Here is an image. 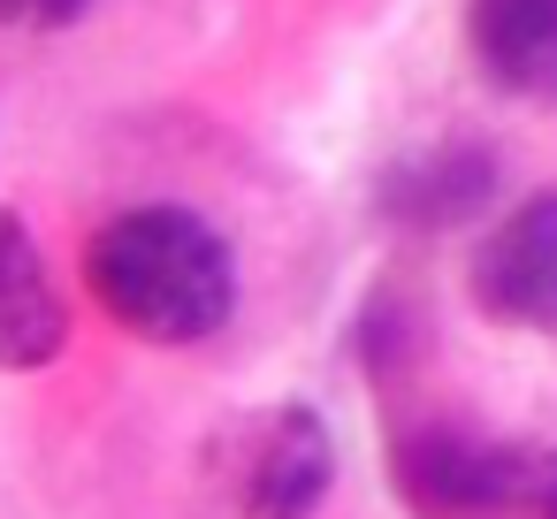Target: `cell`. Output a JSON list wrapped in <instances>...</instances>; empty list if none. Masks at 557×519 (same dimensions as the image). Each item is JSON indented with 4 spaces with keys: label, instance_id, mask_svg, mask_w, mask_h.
<instances>
[{
    "label": "cell",
    "instance_id": "6da1fadb",
    "mask_svg": "<svg viewBox=\"0 0 557 519\" xmlns=\"http://www.w3.org/2000/svg\"><path fill=\"white\" fill-rule=\"evenodd\" d=\"M92 298L146 344H207L237 313V260L191 207H123L85 245Z\"/></svg>",
    "mask_w": 557,
    "mask_h": 519
},
{
    "label": "cell",
    "instance_id": "7a4b0ae2",
    "mask_svg": "<svg viewBox=\"0 0 557 519\" xmlns=\"http://www.w3.org/2000/svg\"><path fill=\"white\" fill-rule=\"evenodd\" d=\"M336 481V435L313 405H268L230 435L222 511L230 519H313Z\"/></svg>",
    "mask_w": 557,
    "mask_h": 519
},
{
    "label": "cell",
    "instance_id": "3957f363",
    "mask_svg": "<svg viewBox=\"0 0 557 519\" xmlns=\"http://www.w3.org/2000/svg\"><path fill=\"white\" fill-rule=\"evenodd\" d=\"M473 306L496 329L557 336V191L519 199L473 245Z\"/></svg>",
    "mask_w": 557,
    "mask_h": 519
},
{
    "label": "cell",
    "instance_id": "277c9868",
    "mask_svg": "<svg viewBox=\"0 0 557 519\" xmlns=\"http://www.w3.org/2000/svg\"><path fill=\"white\" fill-rule=\"evenodd\" d=\"M466 54L488 92L549 108L557 100V0H466Z\"/></svg>",
    "mask_w": 557,
    "mask_h": 519
},
{
    "label": "cell",
    "instance_id": "5b68a950",
    "mask_svg": "<svg viewBox=\"0 0 557 519\" xmlns=\"http://www.w3.org/2000/svg\"><path fill=\"white\" fill-rule=\"evenodd\" d=\"M70 344V306L54 291L47 252L32 245L24 214L0 207V374H39Z\"/></svg>",
    "mask_w": 557,
    "mask_h": 519
},
{
    "label": "cell",
    "instance_id": "8992f818",
    "mask_svg": "<svg viewBox=\"0 0 557 519\" xmlns=\"http://www.w3.org/2000/svg\"><path fill=\"white\" fill-rule=\"evenodd\" d=\"M496 199V161L481 146H428L389 161L382 176V214L405 230H458Z\"/></svg>",
    "mask_w": 557,
    "mask_h": 519
},
{
    "label": "cell",
    "instance_id": "52a82bcc",
    "mask_svg": "<svg viewBox=\"0 0 557 519\" xmlns=\"http://www.w3.org/2000/svg\"><path fill=\"white\" fill-rule=\"evenodd\" d=\"M466 519H557V443H488Z\"/></svg>",
    "mask_w": 557,
    "mask_h": 519
},
{
    "label": "cell",
    "instance_id": "ba28073f",
    "mask_svg": "<svg viewBox=\"0 0 557 519\" xmlns=\"http://www.w3.org/2000/svg\"><path fill=\"white\" fill-rule=\"evenodd\" d=\"M92 0H0V32H70Z\"/></svg>",
    "mask_w": 557,
    "mask_h": 519
}]
</instances>
